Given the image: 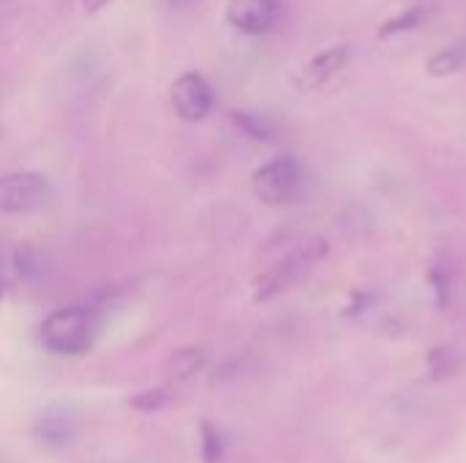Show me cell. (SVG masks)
I'll return each mask as SVG.
<instances>
[{
  "mask_svg": "<svg viewBox=\"0 0 466 463\" xmlns=\"http://www.w3.org/2000/svg\"><path fill=\"white\" fill-rule=\"evenodd\" d=\"M101 333V317L90 306L55 308L38 327V341L46 352L60 357L87 355Z\"/></svg>",
  "mask_w": 466,
  "mask_h": 463,
  "instance_id": "1",
  "label": "cell"
},
{
  "mask_svg": "<svg viewBox=\"0 0 466 463\" xmlns=\"http://www.w3.org/2000/svg\"><path fill=\"white\" fill-rule=\"evenodd\" d=\"M325 254H328V243L319 237V240L306 243L300 251L284 257L281 262H276L270 270H265L254 281V303H268V300L284 295L287 289H292Z\"/></svg>",
  "mask_w": 466,
  "mask_h": 463,
  "instance_id": "2",
  "label": "cell"
},
{
  "mask_svg": "<svg viewBox=\"0 0 466 463\" xmlns=\"http://www.w3.org/2000/svg\"><path fill=\"white\" fill-rule=\"evenodd\" d=\"M300 183H303V166L292 156L270 158L251 177V188H254L257 199L265 202V205H287V202H292L298 196V191H300Z\"/></svg>",
  "mask_w": 466,
  "mask_h": 463,
  "instance_id": "3",
  "label": "cell"
},
{
  "mask_svg": "<svg viewBox=\"0 0 466 463\" xmlns=\"http://www.w3.org/2000/svg\"><path fill=\"white\" fill-rule=\"evenodd\" d=\"M82 431L79 407L71 401H52L33 418V439L46 450H63L74 445Z\"/></svg>",
  "mask_w": 466,
  "mask_h": 463,
  "instance_id": "4",
  "label": "cell"
},
{
  "mask_svg": "<svg viewBox=\"0 0 466 463\" xmlns=\"http://www.w3.org/2000/svg\"><path fill=\"white\" fill-rule=\"evenodd\" d=\"M52 199V183L38 172H11L0 177V213L22 216L41 210Z\"/></svg>",
  "mask_w": 466,
  "mask_h": 463,
  "instance_id": "5",
  "label": "cell"
},
{
  "mask_svg": "<svg viewBox=\"0 0 466 463\" xmlns=\"http://www.w3.org/2000/svg\"><path fill=\"white\" fill-rule=\"evenodd\" d=\"M216 104L213 85L199 71H186L172 85V106L175 115L186 123H199L210 115Z\"/></svg>",
  "mask_w": 466,
  "mask_h": 463,
  "instance_id": "6",
  "label": "cell"
},
{
  "mask_svg": "<svg viewBox=\"0 0 466 463\" xmlns=\"http://www.w3.org/2000/svg\"><path fill=\"white\" fill-rule=\"evenodd\" d=\"M227 19L246 35H262L279 19V0H229Z\"/></svg>",
  "mask_w": 466,
  "mask_h": 463,
  "instance_id": "7",
  "label": "cell"
},
{
  "mask_svg": "<svg viewBox=\"0 0 466 463\" xmlns=\"http://www.w3.org/2000/svg\"><path fill=\"white\" fill-rule=\"evenodd\" d=\"M347 63H350V49L347 46H330V49H325L309 60V65L303 68L300 85L303 87H319L328 79H333Z\"/></svg>",
  "mask_w": 466,
  "mask_h": 463,
  "instance_id": "8",
  "label": "cell"
},
{
  "mask_svg": "<svg viewBox=\"0 0 466 463\" xmlns=\"http://www.w3.org/2000/svg\"><path fill=\"white\" fill-rule=\"evenodd\" d=\"M232 120L238 123V128L243 134H248L251 139H273L279 134V123L270 115L262 112H246V109H235Z\"/></svg>",
  "mask_w": 466,
  "mask_h": 463,
  "instance_id": "9",
  "label": "cell"
},
{
  "mask_svg": "<svg viewBox=\"0 0 466 463\" xmlns=\"http://www.w3.org/2000/svg\"><path fill=\"white\" fill-rule=\"evenodd\" d=\"M426 366L431 371V379H448L464 366V355L456 347H434L426 355Z\"/></svg>",
  "mask_w": 466,
  "mask_h": 463,
  "instance_id": "10",
  "label": "cell"
},
{
  "mask_svg": "<svg viewBox=\"0 0 466 463\" xmlns=\"http://www.w3.org/2000/svg\"><path fill=\"white\" fill-rule=\"evenodd\" d=\"M466 60V46L464 44H451L440 52H434L429 57V74L431 76H448V74H456Z\"/></svg>",
  "mask_w": 466,
  "mask_h": 463,
  "instance_id": "11",
  "label": "cell"
},
{
  "mask_svg": "<svg viewBox=\"0 0 466 463\" xmlns=\"http://www.w3.org/2000/svg\"><path fill=\"white\" fill-rule=\"evenodd\" d=\"M202 366H205V352L197 349V347L177 349V352L169 357V363H167V368H169V374H172L175 379H191L197 371H202Z\"/></svg>",
  "mask_w": 466,
  "mask_h": 463,
  "instance_id": "12",
  "label": "cell"
},
{
  "mask_svg": "<svg viewBox=\"0 0 466 463\" xmlns=\"http://www.w3.org/2000/svg\"><path fill=\"white\" fill-rule=\"evenodd\" d=\"M224 450H227V442H224V434L218 431V426H213L210 420H202L199 423V453H202V461L221 463Z\"/></svg>",
  "mask_w": 466,
  "mask_h": 463,
  "instance_id": "13",
  "label": "cell"
},
{
  "mask_svg": "<svg viewBox=\"0 0 466 463\" xmlns=\"http://www.w3.org/2000/svg\"><path fill=\"white\" fill-rule=\"evenodd\" d=\"M426 8L423 5H418V8H410V11H404L401 16H396V19H390V22H385L382 27H380V35H393V33H401V30H412L426 14H423Z\"/></svg>",
  "mask_w": 466,
  "mask_h": 463,
  "instance_id": "14",
  "label": "cell"
},
{
  "mask_svg": "<svg viewBox=\"0 0 466 463\" xmlns=\"http://www.w3.org/2000/svg\"><path fill=\"white\" fill-rule=\"evenodd\" d=\"M167 401H169V393H167L164 388H156V390L137 393V396L131 398V407L139 409V412H156V409H161Z\"/></svg>",
  "mask_w": 466,
  "mask_h": 463,
  "instance_id": "15",
  "label": "cell"
},
{
  "mask_svg": "<svg viewBox=\"0 0 466 463\" xmlns=\"http://www.w3.org/2000/svg\"><path fill=\"white\" fill-rule=\"evenodd\" d=\"M429 281L434 287V300H437V308H445L451 303V278L442 273V270H431L429 273Z\"/></svg>",
  "mask_w": 466,
  "mask_h": 463,
  "instance_id": "16",
  "label": "cell"
},
{
  "mask_svg": "<svg viewBox=\"0 0 466 463\" xmlns=\"http://www.w3.org/2000/svg\"><path fill=\"white\" fill-rule=\"evenodd\" d=\"M374 300H377V295H374V292H366V289H355V292H352V297H350V306H347L344 317H358V314L369 311V306H371Z\"/></svg>",
  "mask_w": 466,
  "mask_h": 463,
  "instance_id": "17",
  "label": "cell"
},
{
  "mask_svg": "<svg viewBox=\"0 0 466 463\" xmlns=\"http://www.w3.org/2000/svg\"><path fill=\"white\" fill-rule=\"evenodd\" d=\"M109 3H115V0H82V11H85L87 16H96V14H101Z\"/></svg>",
  "mask_w": 466,
  "mask_h": 463,
  "instance_id": "18",
  "label": "cell"
},
{
  "mask_svg": "<svg viewBox=\"0 0 466 463\" xmlns=\"http://www.w3.org/2000/svg\"><path fill=\"white\" fill-rule=\"evenodd\" d=\"M169 5H175V8H186V5H191L194 0H167Z\"/></svg>",
  "mask_w": 466,
  "mask_h": 463,
  "instance_id": "19",
  "label": "cell"
},
{
  "mask_svg": "<svg viewBox=\"0 0 466 463\" xmlns=\"http://www.w3.org/2000/svg\"><path fill=\"white\" fill-rule=\"evenodd\" d=\"M5 292V270H3V262H0V297Z\"/></svg>",
  "mask_w": 466,
  "mask_h": 463,
  "instance_id": "20",
  "label": "cell"
}]
</instances>
